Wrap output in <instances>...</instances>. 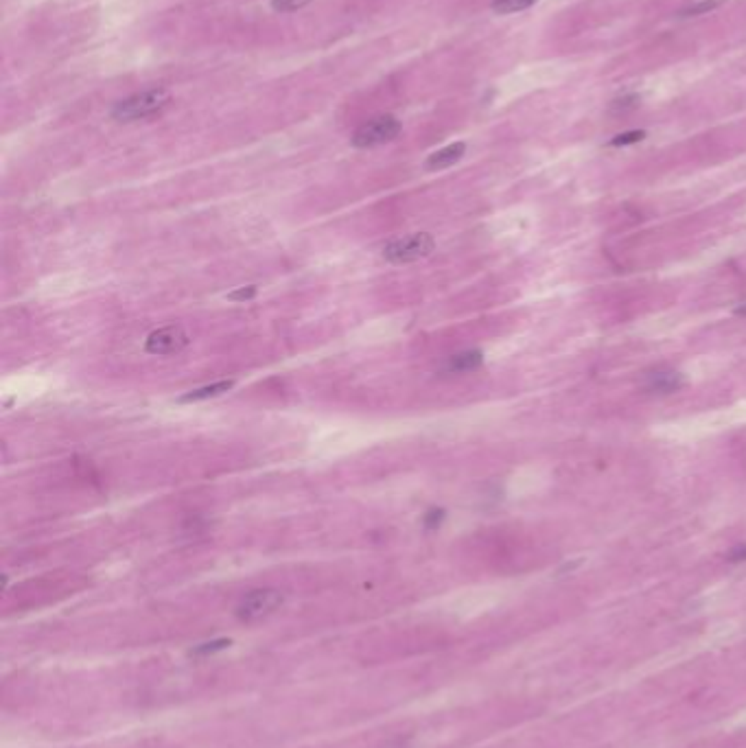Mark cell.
<instances>
[{
	"instance_id": "1",
	"label": "cell",
	"mask_w": 746,
	"mask_h": 748,
	"mask_svg": "<svg viewBox=\"0 0 746 748\" xmlns=\"http://www.w3.org/2000/svg\"><path fill=\"white\" fill-rule=\"evenodd\" d=\"M168 101H171V94L166 90L151 88L118 101L112 110V118L118 120V123H134V120H142L162 112L168 105Z\"/></svg>"
},
{
	"instance_id": "2",
	"label": "cell",
	"mask_w": 746,
	"mask_h": 748,
	"mask_svg": "<svg viewBox=\"0 0 746 748\" xmlns=\"http://www.w3.org/2000/svg\"><path fill=\"white\" fill-rule=\"evenodd\" d=\"M433 250H436V238L429 232H414L390 241L383 248V258L394 265H405V263L427 258Z\"/></svg>"
},
{
	"instance_id": "3",
	"label": "cell",
	"mask_w": 746,
	"mask_h": 748,
	"mask_svg": "<svg viewBox=\"0 0 746 748\" xmlns=\"http://www.w3.org/2000/svg\"><path fill=\"white\" fill-rule=\"evenodd\" d=\"M398 134H401V123L394 116L385 114V116H377L361 127H357L352 134V144L357 149H370V147H379V144H385V142H392Z\"/></svg>"
},
{
	"instance_id": "4",
	"label": "cell",
	"mask_w": 746,
	"mask_h": 748,
	"mask_svg": "<svg viewBox=\"0 0 746 748\" xmlns=\"http://www.w3.org/2000/svg\"><path fill=\"white\" fill-rule=\"evenodd\" d=\"M282 604V593L278 589H254L236 606V617L241 621H258L272 615Z\"/></svg>"
},
{
	"instance_id": "5",
	"label": "cell",
	"mask_w": 746,
	"mask_h": 748,
	"mask_svg": "<svg viewBox=\"0 0 746 748\" xmlns=\"http://www.w3.org/2000/svg\"><path fill=\"white\" fill-rule=\"evenodd\" d=\"M188 344H190V335L186 333V328L180 326V324H168V326H162V328L154 330L147 337V342H144V350H147L149 355L164 357V355L182 352Z\"/></svg>"
},
{
	"instance_id": "6",
	"label": "cell",
	"mask_w": 746,
	"mask_h": 748,
	"mask_svg": "<svg viewBox=\"0 0 746 748\" xmlns=\"http://www.w3.org/2000/svg\"><path fill=\"white\" fill-rule=\"evenodd\" d=\"M683 383H685V379H683L681 372L659 370V372L648 374L645 388L650 392H655V394H672V392H679L683 388Z\"/></svg>"
},
{
	"instance_id": "7",
	"label": "cell",
	"mask_w": 746,
	"mask_h": 748,
	"mask_svg": "<svg viewBox=\"0 0 746 748\" xmlns=\"http://www.w3.org/2000/svg\"><path fill=\"white\" fill-rule=\"evenodd\" d=\"M464 154H466V144L464 142H453V144L442 147L440 151L431 154L427 158L425 166H427V171H440V168H449L455 162H460Z\"/></svg>"
},
{
	"instance_id": "8",
	"label": "cell",
	"mask_w": 746,
	"mask_h": 748,
	"mask_svg": "<svg viewBox=\"0 0 746 748\" xmlns=\"http://www.w3.org/2000/svg\"><path fill=\"white\" fill-rule=\"evenodd\" d=\"M481 364H484V352H481V350H462V352H457V355L449 357L444 370H447V372H455V374H460V372H473V370H477Z\"/></svg>"
},
{
	"instance_id": "9",
	"label": "cell",
	"mask_w": 746,
	"mask_h": 748,
	"mask_svg": "<svg viewBox=\"0 0 746 748\" xmlns=\"http://www.w3.org/2000/svg\"><path fill=\"white\" fill-rule=\"evenodd\" d=\"M232 385H234V381H219V383H212V385H204V388L190 390L184 396H180V403H195V401H206V398L222 396L224 392H228L232 388Z\"/></svg>"
},
{
	"instance_id": "10",
	"label": "cell",
	"mask_w": 746,
	"mask_h": 748,
	"mask_svg": "<svg viewBox=\"0 0 746 748\" xmlns=\"http://www.w3.org/2000/svg\"><path fill=\"white\" fill-rule=\"evenodd\" d=\"M534 3L536 0H493V11L499 16H508V13L529 9Z\"/></svg>"
},
{
	"instance_id": "11",
	"label": "cell",
	"mask_w": 746,
	"mask_h": 748,
	"mask_svg": "<svg viewBox=\"0 0 746 748\" xmlns=\"http://www.w3.org/2000/svg\"><path fill=\"white\" fill-rule=\"evenodd\" d=\"M639 103H641L639 94H624V96H619V99H615V101L611 103L609 112H611V114H615V116H619V114H629V112L637 110V108H639Z\"/></svg>"
},
{
	"instance_id": "12",
	"label": "cell",
	"mask_w": 746,
	"mask_h": 748,
	"mask_svg": "<svg viewBox=\"0 0 746 748\" xmlns=\"http://www.w3.org/2000/svg\"><path fill=\"white\" fill-rule=\"evenodd\" d=\"M727 0H701V3H694L689 7H685L681 11L683 18H689V16H703V13H709L713 9H718L720 5H725Z\"/></svg>"
},
{
	"instance_id": "13",
	"label": "cell",
	"mask_w": 746,
	"mask_h": 748,
	"mask_svg": "<svg viewBox=\"0 0 746 748\" xmlns=\"http://www.w3.org/2000/svg\"><path fill=\"white\" fill-rule=\"evenodd\" d=\"M444 519H447V510H442V508H429V510L423 514V525H425V529L433 532V529H438V527L442 525Z\"/></svg>"
},
{
	"instance_id": "14",
	"label": "cell",
	"mask_w": 746,
	"mask_h": 748,
	"mask_svg": "<svg viewBox=\"0 0 746 748\" xmlns=\"http://www.w3.org/2000/svg\"><path fill=\"white\" fill-rule=\"evenodd\" d=\"M645 138V132L641 130H633V132H624V134H617L613 140H611V147H626V144H635V142H641Z\"/></svg>"
},
{
	"instance_id": "15",
	"label": "cell",
	"mask_w": 746,
	"mask_h": 748,
	"mask_svg": "<svg viewBox=\"0 0 746 748\" xmlns=\"http://www.w3.org/2000/svg\"><path fill=\"white\" fill-rule=\"evenodd\" d=\"M256 294H258V289L254 284H248V287H239V289H234V292H230L228 300H232V302H248V300L256 298Z\"/></svg>"
},
{
	"instance_id": "16",
	"label": "cell",
	"mask_w": 746,
	"mask_h": 748,
	"mask_svg": "<svg viewBox=\"0 0 746 748\" xmlns=\"http://www.w3.org/2000/svg\"><path fill=\"white\" fill-rule=\"evenodd\" d=\"M309 3H311V0H272V7L276 11L287 13V11H298V9L306 7Z\"/></svg>"
},
{
	"instance_id": "17",
	"label": "cell",
	"mask_w": 746,
	"mask_h": 748,
	"mask_svg": "<svg viewBox=\"0 0 746 748\" xmlns=\"http://www.w3.org/2000/svg\"><path fill=\"white\" fill-rule=\"evenodd\" d=\"M226 645H230L228 639H217V641H210V643H202L195 650V655H208V652H214V650H224Z\"/></svg>"
},
{
	"instance_id": "18",
	"label": "cell",
	"mask_w": 746,
	"mask_h": 748,
	"mask_svg": "<svg viewBox=\"0 0 746 748\" xmlns=\"http://www.w3.org/2000/svg\"><path fill=\"white\" fill-rule=\"evenodd\" d=\"M729 563H746V545H738L727 553Z\"/></svg>"
},
{
	"instance_id": "19",
	"label": "cell",
	"mask_w": 746,
	"mask_h": 748,
	"mask_svg": "<svg viewBox=\"0 0 746 748\" xmlns=\"http://www.w3.org/2000/svg\"><path fill=\"white\" fill-rule=\"evenodd\" d=\"M735 316H742V318H746V304H740V306H735Z\"/></svg>"
}]
</instances>
